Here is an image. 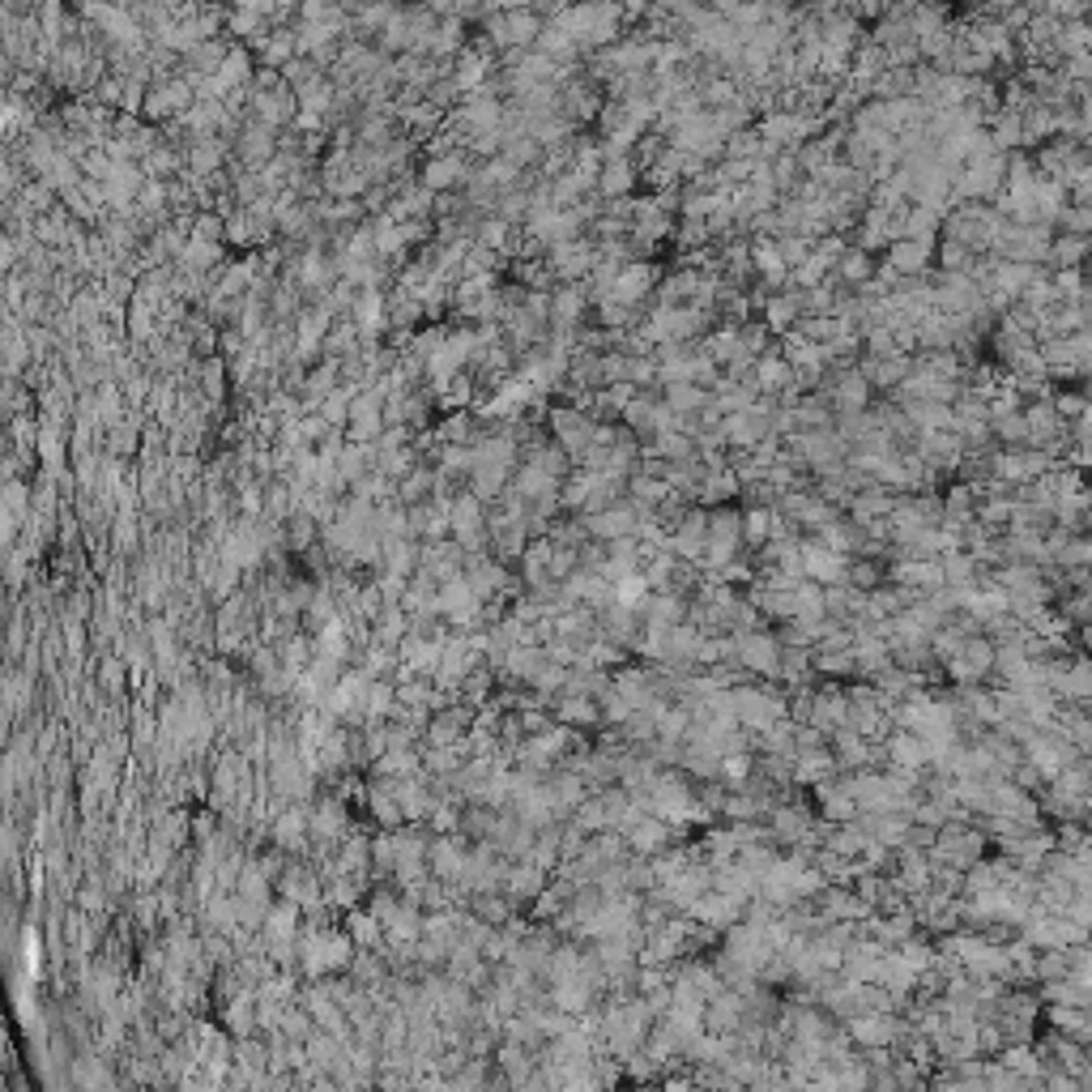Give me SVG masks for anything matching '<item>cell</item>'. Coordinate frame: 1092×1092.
Instances as JSON below:
<instances>
[{"label":"cell","instance_id":"cell-1","mask_svg":"<svg viewBox=\"0 0 1092 1092\" xmlns=\"http://www.w3.org/2000/svg\"><path fill=\"white\" fill-rule=\"evenodd\" d=\"M734 649H739V666L751 671L756 679H777V662H781V645H777L773 628H751L734 632Z\"/></svg>","mask_w":1092,"mask_h":1092},{"label":"cell","instance_id":"cell-2","mask_svg":"<svg viewBox=\"0 0 1092 1092\" xmlns=\"http://www.w3.org/2000/svg\"><path fill=\"white\" fill-rule=\"evenodd\" d=\"M623 841H628V850L632 853H640V858H653L657 850H666L671 841H688V828H674V824H666L662 815H640L636 824H628L623 828Z\"/></svg>","mask_w":1092,"mask_h":1092},{"label":"cell","instance_id":"cell-3","mask_svg":"<svg viewBox=\"0 0 1092 1092\" xmlns=\"http://www.w3.org/2000/svg\"><path fill=\"white\" fill-rule=\"evenodd\" d=\"M581 525H585L589 538H598V542H615V538H623V533H636L640 512H636V504H632V499L623 495V499H615V504H606L602 512L581 516Z\"/></svg>","mask_w":1092,"mask_h":1092},{"label":"cell","instance_id":"cell-4","mask_svg":"<svg viewBox=\"0 0 1092 1092\" xmlns=\"http://www.w3.org/2000/svg\"><path fill=\"white\" fill-rule=\"evenodd\" d=\"M845 560H850V555H836V551H828V546H819L815 533H802L798 564H802V577L807 581H815V585H836V581H845Z\"/></svg>","mask_w":1092,"mask_h":1092},{"label":"cell","instance_id":"cell-5","mask_svg":"<svg viewBox=\"0 0 1092 1092\" xmlns=\"http://www.w3.org/2000/svg\"><path fill=\"white\" fill-rule=\"evenodd\" d=\"M1037 1024H1046V1029H1054V1032H1063V1037L1080 1041V1046H1092V1015H1088V1007L1041 1003Z\"/></svg>","mask_w":1092,"mask_h":1092},{"label":"cell","instance_id":"cell-6","mask_svg":"<svg viewBox=\"0 0 1092 1092\" xmlns=\"http://www.w3.org/2000/svg\"><path fill=\"white\" fill-rule=\"evenodd\" d=\"M811 904H815L828 922H858V918H867V913H870V904L862 901L850 884H828Z\"/></svg>","mask_w":1092,"mask_h":1092},{"label":"cell","instance_id":"cell-7","mask_svg":"<svg viewBox=\"0 0 1092 1092\" xmlns=\"http://www.w3.org/2000/svg\"><path fill=\"white\" fill-rule=\"evenodd\" d=\"M551 717L572 730H598L602 725V708L594 696H551Z\"/></svg>","mask_w":1092,"mask_h":1092},{"label":"cell","instance_id":"cell-8","mask_svg":"<svg viewBox=\"0 0 1092 1092\" xmlns=\"http://www.w3.org/2000/svg\"><path fill=\"white\" fill-rule=\"evenodd\" d=\"M884 751H887V764H896V768H926L930 764L926 739L913 730H896L892 725V734L884 739Z\"/></svg>","mask_w":1092,"mask_h":1092},{"label":"cell","instance_id":"cell-9","mask_svg":"<svg viewBox=\"0 0 1092 1092\" xmlns=\"http://www.w3.org/2000/svg\"><path fill=\"white\" fill-rule=\"evenodd\" d=\"M546 998H551V1007H560V1011L581 1015L598 1003V990L581 977H568V981H546Z\"/></svg>","mask_w":1092,"mask_h":1092},{"label":"cell","instance_id":"cell-10","mask_svg":"<svg viewBox=\"0 0 1092 1092\" xmlns=\"http://www.w3.org/2000/svg\"><path fill=\"white\" fill-rule=\"evenodd\" d=\"M836 777V760L828 747L819 751H798L794 756V768H790V785H815V781H828Z\"/></svg>","mask_w":1092,"mask_h":1092},{"label":"cell","instance_id":"cell-11","mask_svg":"<svg viewBox=\"0 0 1092 1092\" xmlns=\"http://www.w3.org/2000/svg\"><path fill=\"white\" fill-rule=\"evenodd\" d=\"M636 615H640L645 623H662V628H671V623H683V619H688V598L653 594V589H649V598L636 606Z\"/></svg>","mask_w":1092,"mask_h":1092},{"label":"cell","instance_id":"cell-12","mask_svg":"<svg viewBox=\"0 0 1092 1092\" xmlns=\"http://www.w3.org/2000/svg\"><path fill=\"white\" fill-rule=\"evenodd\" d=\"M1037 986L1041 1003H1071V1007H1092V986L1071 977H1049V981H1032Z\"/></svg>","mask_w":1092,"mask_h":1092},{"label":"cell","instance_id":"cell-13","mask_svg":"<svg viewBox=\"0 0 1092 1092\" xmlns=\"http://www.w3.org/2000/svg\"><path fill=\"white\" fill-rule=\"evenodd\" d=\"M884 581H887V564L884 560H870V555H850V560H845V585L870 594V589L884 585Z\"/></svg>","mask_w":1092,"mask_h":1092},{"label":"cell","instance_id":"cell-14","mask_svg":"<svg viewBox=\"0 0 1092 1092\" xmlns=\"http://www.w3.org/2000/svg\"><path fill=\"white\" fill-rule=\"evenodd\" d=\"M956 657H960V662L969 666L977 679H986V674L994 671V640H990L986 632H977V636H964V649H960Z\"/></svg>","mask_w":1092,"mask_h":1092},{"label":"cell","instance_id":"cell-15","mask_svg":"<svg viewBox=\"0 0 1092 1092\" xmlns=\"http://www.w3.org/2000/svg\"><path fill=\"white\" fill-rule=\"evenodd\" d=\"M1054 785L1066 794V798H1083V802H1088V790H1092V764H1088V756L1071 760V764H1066L1063 773L1054 777Z\"/></svg>","mask_w":1092,"mask_h":1092},{"label":"cell","instance_id":"cell-16","mask_svg":"<svg viewBox=\"0 0 1092 1092\" xmlns=\"http://www.w3.org/2000/svg\"><path fill=\"white\" fill-rule=\"evenodd\" d=\"M756 773V756L751 751H725L722 760H717V777H722L730 790H743V781Z\"/></svg>","mask_w":1092,"mask_h":1092},{"label":"cell","instance_id":"cell-17","mask_svg":"<svg viewBox=\"0 0 1092 1092\" xmlns=\"http://www.w3.org/2000/svg\"><path fill=\"white\" fill-rule=\"evenodd\" d=\"M1092 564V538L1088 533H1066V542L1054 551V568H1088Z\"/></svg>","mask_w":1092,"mask_h":1092},{"label":"cell","instance_id":"cell-18","mask_svg":"<svg viewBox=\"0 0 1092 1092\" xmlns=\"http://www.w3.org/2000/svg\"><path fill=\"white\" fill-rule=\"evenodd\" d=\"M581 312H585V291H581V286H564V291L551 299V320H555L560 329L577 325Z\"/></svg>","mask_w":1092,"mask_h":1092},{"label":"cell","instance_id":"cell-19","mask_svg":"<svg viewBox=\"0 0 1092 1092\" xmlns=\"http://www.w3.org/2000/svg\"><path fill=\"white\" fill-rule=\"evenodd\" d=\"M474 913H478L487 926H504V922L516 913V904L495 887V892H478V896H474Z\"/></svg>","mask_w":1092,"mask_h":1092},{"label":"cell","instance_id":"cell-20","mask_svg":"<svg viewBox=\"0 0 1092 1092\" xmlns=\"http://www.w3.org/2000/svg\"><path fill=\"white\" fill-rule=\"evenodd\" d=\"M1083 252H1088V240H1083V235H1063V240H1049L1046 260H1054L1058 269H1075L1083 260Z\"/></svg>","mask_w":1092,"mask_h":1092},{"label":"cell","instance_id":"cell-21","mask_svg":"<svg viewBox=\"0 0 1092 1092\" xmlns=\"http://www.w3.org/2000/svg\"><path fill=\"white\" fill-rule=\"evenodd\" d=\"M768 542V508L764 504H747L743 508V546L756 551Z\"/></svg>","mask_w":1092,"mask_h":1092},{"label":"cell","instance_id":"cell-22","mask_svg":"<svg viewBox=\"0 0 1092 1092\" xmlns=\"http://www.w3.org/2000/svg\"><path fill=\"white\" fill-rule=\"evenodd\" d=\"M598 188H602V197H623V192L632 188V167L623 163V158H611V163L598 171Z\"/></svg>","mask_w":1092,"mask_h":1092},{"label":"cell","instance_id":"cell-23","mask_svg":"<svg viewBox=\"0 0 1092 1092\" xmlns=\"http://www.w3.org/2000/svg\"><path fill=\"white\" fill-rule=\"evenodd\" d=\"M542 649H546V662L555 666H577L581 657H585V640H572V636H551V640H542Z\"/></svg>","mask_w":1092,"mask_h":1092},{"label":"cell","instance_id":"cell-24","mask_svg":"<svg viewBox=\"0 0 1092 1092\" xmlns=\"http://www.w3.org/2000/svg\"><path fill=\"white\" fill-rule=\"evenodd\" d=\"M649 598V581H645V572H628V577H619L615 581V602H623V606H632L636 611L640 602Z\"/></svg>","mask_w":1092,"mask_h":1092},{"label":"cell","instance_id":"cell-25","mask_svg":"<svg viewBox=\"0 0 1092 1092\" xmlns=\"http://www.w3.org/2000/svg\"><path fill=\"white\" fill-rule=\"evenodd\" d=\"M564 674H568V671H564V666H555V662H542L538 671H533V674H529V679H525V683H529L533 691H542V696H555V691H560V683H564Z\"/></svg>","mask_w":1092,"mask_h":1092},{"label":"cell","instance_id":"cell-26","mask_svg":"<svg viewBox=\"0 0 1092 1092\" xmlns=\"http://www.w3.org/2000/svg\"><path fill=\"white\" fill-rule=\"evenodd\" d=\"M577 568H581L577 546H555V551H551V564H546V577H551V581H568Z\"/></svg>","mask_w":1092,"mask_h":1092},{"label":"cell","instance_id":"cell-27","mask_svg":"<svg viewBox=\"0 0 1092 1092\" xmlns=\"http://www.w3.org/2000/svg\"><path fill=\"white\" fill-rule=\"evenodd\" d=\"M640 998H645L649 1015H653V1020H662V1015L671 1011V981H666V986H653V990H640Z\"/></svg>","mask_w":1092,"mask_h":1092},{"label":"cell","instance_id":"cell-28","mask_svg":"<svg viewBox=\"0 0 1092 1092\" xmlns=\"http://www.w3.org/2000/svg\"><path fill=\"white\" fill-rule=\"evenodd\" d=\"M516 717H521V730H525V734H542V730H546V725L555 722V717H551V708H521V713H516Z\"/></svg>","mask_w":1092,"mask_h":1092},{"label":"cell","instance_id":"cell-29","mask_svg":"<svg viewBox=\"0 0 1092 1092\" xmlns=\"http://www.w3.org/2000/svg\"><path fill=\"white\" fill-rule=\"evenodd\" d=\"M465 696H470V705L487 700V696H491V671H474V674H465Z\"/></svg>","mask_w":1092,"mask_h":1092}]
</instances>
